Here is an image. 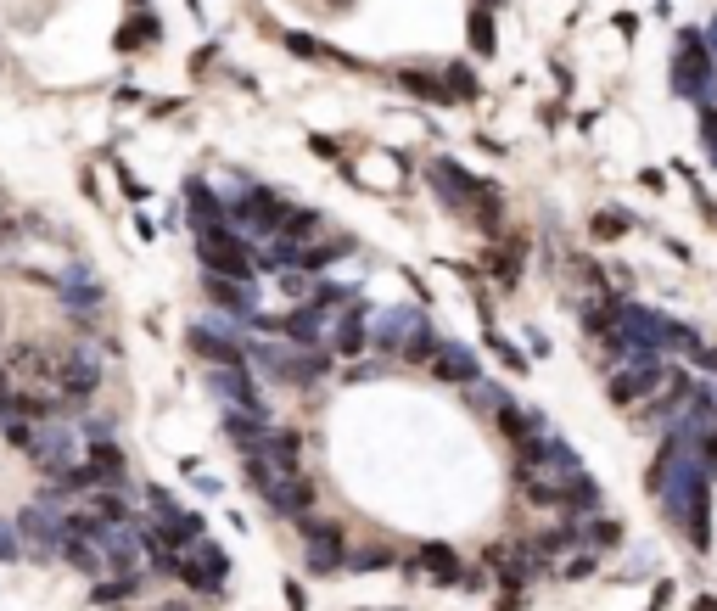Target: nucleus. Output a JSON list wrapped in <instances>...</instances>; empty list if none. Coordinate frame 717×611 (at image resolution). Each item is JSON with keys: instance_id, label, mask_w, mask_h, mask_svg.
Instances as JSON below:
<instances>
[{"instance_id": "6", "label": "nucleus", "mask_w": 717, "mask_h": 611, "mask_svg": "<svg viewBox=\"0 0 717 611\" xmlns=\"http://www.w3.org/2000/svg\"><path fill=\"white\" fill-rule=\"evenodd\" d=\"M202 382H208V393L219 398L225 415H241V421L269 427V404H264V393H258V382H253V365H219V370H208Z\"/></svg>"}, {"instance_id": "34", "label": "nucleus", "mask_w": 717, "mask_h": 611, "mask_svg": "<svg viewBox=\"0 0 717 611\" xmlns=\"http://www.w3.org/2000/svg\"><path fill=\"white\" fill-rule=\"evenodd\" d=\"M23 533H17V522H6V516H0V561H6V567H12V561H23Z\"/></svg>"}, {"instance_id": "40", "label": "nucleus", "mask_w": 717, "mask_h": 611, "mask_svg": "<svg viewBox=\"0 0 717 611\" xmlns=\"http://www.w3.org/2000/svg\"><path fill=\"white\" fill-rule=\"evenodd\" d=\"M477 6H488V12H493V6H505V0H477Z\"/></svg>"}, {"instance_id": "41", "label": "nucleus", "mask_w": 717, "mask_h": 611, "mask_svg": "<svg viewBox=\"0 0 717 611\" xmlns=\"http://www.w3.org/2000/svg\"><path fill=\"white\" fill-rule=\"evenodd\" d=\"M135 6H146V0H135Z\"/></svg>"}, {"instance_id": "21", "label": "nucleus", "mask_w": 717, "mask_h": 611, "mask_svg": "<svg viewBox=\"0 0 717 611\" xmlns=\"http://www.w3.org/2000/svg\"><path fill=\"white\" fill-rule=\"evenodd\" d=\"M577 544H583V550H617L622 522L617 516H583V522H577Z\"/></svg>"}, {"instance_id": "22", "label": "nucleus", "mask_w": 717, "mask_h": 611, "mask_svg": "<svg viewBox=\"0 0 717 611\" xmlns=\"http://www.w3.org/2000/svg\"><path fill=\"white\" fill-rule=\"evenodd\" d=\"M421 567L432 572V583H465V567H460V555H454L449 544H426Z\"/></svg>"}, {"instance_id": "19", "label": "nucleus", "mask_w": 717, "mask_h": 611, "mask_svg": "<svg viewBox=\"0 0 717 611\" xmlns=\"http://www.w3.org/2000/svg\"><path fill=\"white\" fill-rule=\"evenodd\" d=\"M62 303H68L73 314H96L101 309V281L90 264H62Z\"/></svg>"}, {"instance_id": "26", "label": "nucleus", "mask_w": 717, "mask_h": 611, "mask_svg": "<svg viewBox=\"0 0 717 611\" xmlns=\"http://www.w3.org/2000/svg\"><path fill=\"white\" fill-rule=\"evenodd\" d=\"M437 348H443V337L432 331V320H421V326H415V337L404 342V354H398V359H404V365H432Z\"/></svg>"}, {"instance_id": "18", "label": "nucleus", "mask_w": 717, "mask_h": 611, "mask_svg": "<svg viewBox=\"0 0 717 611\" xmlns=\"http://www.w3.org/2000/svg\"><path fill=\"white\" fill-rule=\"evenodd\" d=\"M426 370H432L437 382H454V387L482 382V359H477V348H471V342H443V348H437V359H432Z\"/></svg>"}, {"instance_id": "30", "label": "nucleus", "mask_w": 717, "mask_h": 611, "mask_svg": "<svg viewBox=\"0 0 717 611\" xmlns=\"http://www.w3.org/2000/svg\"><path fill=\"white\" fill-rule=\"evenodd\" d=\"M695 129H701V152L717 169V107H695Z\"/></svg>"}, {"instance_id": "17", "label": "nucleus", "mask_w": 717, "mask_h": 611, "mask_svg": "<svg viewBox=\"0 0 717 611\" xmlns=\"http://www.w3.org/2000/svg\"><path fill=\"white\" fill-rule=\"evenodd\" d=\"M202 292H208V303H213V309H225L230 320H253V314H258V286H253V281L202 275Z\"/></svg>"}, {"instance_id": "12", "label": "nucleus", "mask_w": 717, "mask_h": 611, "mask_svg": "<svg viewBox=\"0 0 717 611\" xmlns=\"http://www.w3.org/2000/svg\"><path fill=\"white\" fill-rule=\"evenodd\" d=\"M225 578H230V555L213 539H197L191 550H185V567H180L185 589H197V595H225Z\"/></svg>"}, {"instance_id": "38", "label": "nucleus", "mask_w": 717, "mask_h": 611, "mask_svg": "<svg viewBox=\"0 0 717 611\" xmlns=\"http://www.w3.org/2000/svg\"><path fill=\"white\" fill-rule=\"evenodd\" d=\"M6 387H12V370H6V354H0V393H6Z\"/></svg>"}, {"instance_id": "23", "label": "nucleus", "mask_w": 717, "mask_h": 611, "mask_svg": "<svg viewBox=\"0 0 717 611\" xmlns=\"http://www.w3.org/2000/svg\"><path fill=\"white\" fill-rule=\"evenodd\" d=\"M286 51H292V57H309V62H337V68H353L348 51H337V45H320L314 34H286Z\"/></svg>"}, {"instance_id": "15", "label": "nucleus", "mask_w": 717, "mask_h": 611, "mask_svg": "<svg viewBox=\"0 0 717 611\" xmlns=\"http://www.w3.org/2000/svg\"><path fill=\"white\" fill-rule=\"evenodd\" d=\"M426 320V309H415V303H398V309H381L376 320H370V348L376 354H404V342L415 337V326Z\"/></svg>"}, {"instance_id": "35", "label": "nucleus", "mask_w": 717, "mask_h": 611, "mask_svg": "<svg viewBox=\"0 0 717 611\" xmlns=\"http://www.w3.org/2000/svg\"><path fill=\"white\" fill-rule=\"evenodd\" d=\"M348 567H353V572H365V567H393V550H387V544H370V550L348 555Z\"/></svg>"}, {"instance_id": "36", "label": "nucleus", "mask_w": 717, "mask_h": 611, "mask_svg": "<svg viewBox=\"0 0 717 611\" xmlns=\"http://www.w3.org/2000/svg\"><path fill=\"white\" fill-rule=\"evenodd\" d=\"M695 365H701L706 376H717V348H701V354H695Z\"/></svg>"}, {"instance_id": "32", "label": "nucleus", "mask_w": 717, "mask_h": 611, "mask_svg": "<svg viewBox=\"0 0 717 611\" xmlns=\"http://www.w3.org/2000/svg\"><path fill=\"white\" fill-rule=\"evenodd\" d=\"M488 264H493V275H499L505 286H516L521 281V242L505 247V253H488Z\"/></svg>"}, {"instance_id": "39", "label": "nucleus", "mask_w": 717, "mask_h": 611, "mask_svg": "<svg viewBox=\"0 0 717 611\" xmlns=\"http://www.w3.org/2000/svg\"><path fill=\"white\" fill-rule=\"evenodd\" d=\"M706 45H712V62H717V23L706 29Z\"/></svg>"}, {"instance_id": "7", "label": "nucleus", "mask_w": 717, "mask_h": 611, "mask_svg": "<svg viewBox=\"0 0 717 611\" xmlns=\"http://www.w3.org/2000/svg\"><path fill=\"white\" fill-rule=\"evenodd\" d=\"M225 208H230V225H236V230H247V236H264V242H275V236H281L286 202L275 197L269 185H258V180H241V185H236V197H230Z\"/></svg>"}, {"instance_id": "1", "label": "nucleus", "mask_w": 717, "mask_h": 611, "mask_svg": "<svg viewBox=\"0 0 717 611\" xmlns=\"http://www.w3.org/2000/svg\"><path fill=\"white\" fill-rule=\"evenodd\" d=\"M667 73H673V96L695 101V107H717V62L712 45H706V29H678Z\"/></svg>"}, {"instance_id": "27", "label": "nucleus", "mask_w": 717, "mask_h": 611, "mask_svg": "<svg viewBox=\"0 0 717 611\" xmlns=\"http://www.w3.org/2000/svg\"><path fill=\"white\" fill-rule=\"evenodd\" d=\"M589 230H594V242H617V236H628L633 230V214L628 208H600Z\"/></svg>"}, {"instance_id": "37", "label": "nucleus", "mask_w": 717, "mask_h": 611, "mask_svg": "<svg viewBox=\"0 0 717 611\" xmlns=\"http://www.w3.org/2000/svg\"><path fill=\"white\" fill-rule=\"evenodd\" d=\"M309 146H314V152H320V157H337V141H331V135H314Z\"/></svg>"}, {"instance_id": "24", "label": "nucleus", "mask_w": 717, "mask_h": 611, "mask_svg": "<svg viewBox=\"0 0 717 611\" xmlns=\"http://www.w3.org/2000/svg\"><path fill=\"white\" fill-rule=\"evenodd\" d=\"M146 589V572L135 567V572H118V578H101L96 583V606H118V600H129V595H141Z\"/></svg>"}, {"instance_id": "25", "label": "nucleus", "mask_w": 717, "mask_h": 611, "mask_svg": "<svg viewBox=\"0 0 717 611\" xmlns=\"http://www.w3.org/2000/svg\"><path fill=\"white\" fill-rule=\"evenodd\" d=\"M465 34H471V51H477V57H493V51H499V29H493V12H488V6H471V23H465Z\"/></svg>"}, {"instance_id": "14", "label": "nucleus", "mask_w": 717, "mask_h": 611, "mask_svg": "<svg viewBox=\"0 0 717 611\" xmlns=\"http://www.w3.org/2000/svg\"><path fill=\"white\" fill-rule=\"evenodd\" d=\"M185 225H191V236H208V230H230V208L225 197L213 191L208 180H185Z\"/></svg>"}, {"instance_id": "9", "label": "nucleus", "mask_w": 717, "mask_h": 611, "mask_svg": "<svg viewBox=\"0 0 717 611\" xmlns=\"http://www.w3.org/2000/svg\"><path fill=\"white\" fill-rule=\"evenodd\" d=\"M101 376H107V359H101V348H90V342H68L57 354V393L62 398H79L85 404L90 393L101 387Z\"/></svg>"}, {"instance_id": "8", "label": "nucleus", "mask_w": 717, "mask_h": 611, "mask_svg": "<svg viewBox=\"0 0 717 611\" xmlns=\"http://www.w3.org/2000/svg\"><path fill=\"white\" fill-rule=\"evenodd\" d=\"M185 348L202 359L208 370L219 365H247V342H241V320H219V326H202V320H191L185 326Z\"/></svg>"}, {"instance_id": "28", "label": "nucleus", "mask_w": 717, "mask_h": 611, "mask_svg": "<svg viewBox=\"0 0 717 611\" xmlns=\"http://www.w3.org/2000/svg\"><path fill=\"white\" fill-rule=\"evenodd\" d=\"M443 90H449V101H477V68L449 62V68H443Z\"/></svg>"}, {"instance_id": "10", "label": "nucleus", "mask_w": 717, "mask_h": 611, "mask_svg": "<svg viewBox=\"0 0 717 611\" xmlns=\"http://www.w3.org/2000/svg\"><path fill=\"white\" fill-rule=\"evenodd\" d=\"M146 511H152V522L163 527V533H169V544H180V550H191L197 539H208V522L185 511V505L169 494V488H157V483L146 488Z\"/></svg>"}, {"instance_id": "29", "label": "nucleus", "mask_w": 717, "mask_h": 611, "mask_svg": "<svg viewBox=\"0 0 717 611\" xmlns=\"http://www.w3.org/2000/svg\"><path fill=\"white\" fill-rule=\"evenodd\" d=\"M275 286L286 292V303H314V292H320V281H314L309 270H281Z\"/></svg>"}, {"instance_id": "2", "label": "nucleus", "mask_w": 717, "mask_h": 611, "mask_svg": "<svg viewBox=\"0 0 717 611\" xmlns=\"http://www.w3.org/2000/svg\"><path fill=\"white\" fill-rule=\"evenodd\" d=\"M197 264H202V275H225V281H258L264 275V253L236 225L197 236Z\"/></svg>"}, {"instance_id": "33", "label": "nucleus", "mask_w": 717, "mask_h": 611, "mask_svg": "<svg viewBox=\"0 0 717 611\" xmlns=\"http://www.w3.org/2000/svg\"><path fill=\"white\" fill-rule=\"evenodd\" d=\"M488 348H493V354H499V365H510V370H516V376H521V370H527V354H521L516 342H505V337H499V331H493V326H488Z\"/></svg>"}, {"instance_id": "4", "label": "nucleus", "mask_w": 717, "mask_h": 611, "mask_svg": "<svg viewBox=\"0 0 717 611\" xmlns=\"http://www.w3.org/2000/svg\"><path fill=\"white\" fill-rule=\"evenodd\" d=\"M68 511L73 505H57V499L34 494L23 511H17V533H23V550L34 561H57L62 544H68Z\"/></svg>"}, {"instance_id": "5", "label": "nucleus", "mask_w": 717, "mask_h": 611, "mask_svg": "<svg viewBox=\"0 0 717 611\" xmlns=\"http://www.w3.org/2000/svg\"><path fill=\"white\" fill-rule=\"evenodd\" d=\"M29 460H34V471H45V477H62V471H73L79 460H85V432L73 427L68 415H51V421L34 427Z\"/></svg>"}, {"instance_id": "13", "label": "nucleus", "mask_w": 717, "mask_h": 611, "mask_svg": "<svg viewBox=\"0 0 717 611\" xmlns=\"http://www.w3.org/2000/svg\"><path fill=\"white\" fill-rule=\"evenodd\" d=\"M426 185H432V197L443 202V208H454V214H471V197H477L482 174L460 169L454 157H432V163H426Z\"/></svg>"}, {"instance_id": "20", "label": "nucleus", "mask_w": 717, "mask_h": 611, "mask_svg": "<svg viewBox=\"0 0 717 611\" xmlns=\"http://www.w3.org/2000/svg\"><path fill=\"white\" fill-rule=\"evenodd\" d=\"M163 40V17H152L146 6H135V17H124L113 34V51H124V57H135V51H146V45Z\"/></svg>"}, {"instance_id": "16", "label": "nucleus", "mask_w": 717, "mask_h": 611, "mask_svg": "<svg viewBox=\"0 0 717 611\" xmlns=\"http://www.w3.org/2000/svg\"><path fill=\"white\" fill-rule=\"evenodd\" d=\"M331 320H337V326H331V354H337V359H359V354H365V348H370V320H376L370 303L353 298L348 309L331 314Z\"/></svg>"}, {"instance_id": "11", "label": "nucleus", "mask_w": 717, "mask_h": 611, "mask_svg": "<svg viewBox=\"0 0 717 611\" xmlns=\"http://www.w3.org/2000/svg\"><path fill=\"white\" fill-rule=\"evenodd\" d=\"M297 539H303V561H309V572H337L348 567V533H342V522H297Z\"/></svg>"}, {"instance_id": "31", "label": "nucleus", "mask_w": 717, "mask_h": 611, "mask_svg": "<svg viewBox=\"0 0 717 611\" xmlns=\"http://www.w3.org/2000/svg\"><path fill=\"white\" fill-rule=\"evenodd\" d=\"M465 393H471V410L477 415H499V404H505V387H493V382H471Z\"/></svg>"}, {"instance_id": "3", "label": "nucleus", "mask_w": 717, "mask_h": 611, "mask_svg": "<svg viewBox=\"0 0 717 611\" xmlns=\"http://www.w3.org/2000/svg\"><path fill=\"white\" fill-rule=\"evenodd\" d=\"M661 382H667V354H639L605 370V393H611L617 410H645L661 393Z\"/></svg>"}]
</instances>
